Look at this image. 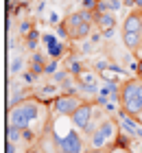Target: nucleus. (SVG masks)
<instances>
[{
	"label": "nucleus",
	"instance_id": "nucleus-2",
	"mask_svg": "<svg viewBox=\"0 0 142 153\" xmlns=\"http://www.w3.org/2000/svg\"><path fill=\"white\" fill-rule=\"evenodd\" d=\"M120 109L138 118L142 114V79H127L120 88Z\"/></svg>",
	"mask_w": 142,
	"mask_h": 153
},
{
	"label": "nucleus",
	"instance_id": "nucleus-14",
	"mask_svg": "<svg viewBox=\"0 0 142 153\" xmlns=\"http://www.w3.org/2000/svg\"><path fill=\"white\" fill-rule=\"evenodd\" d=\"M42 37H44V35H42L37 29H33V31L26 35V48H28V51H33V53H37V44L42 42Z\"/></svg>",
	"mask_w": 142,
	"mask_h": 153
},
{
	"label": "nucleus",
	"instance_id": "nucleus-6",
	"mask_svg": "<svg viewBox=\"0 0 142 153\" xmlns=\"http://www.w3.org/2000/svg\"><path fill=\"white\" fill-rule=\"evenodd\" d=\"M83 103L85 101L81 99V96H77V94H59L51 105H53V112L57 116H72Z\"/></svg>",
	"mask_w": 142,
	"mask_h": 153
},
{
	"label": "nucleus",
	"instance_id": "nucleus-19",
	"mask_svg": "<svg viewBox=\"0 0 142 153\" xmlns=\"http://www.w3.org/2000/svg\"><path fill=\"white\" fill-rule=\"evenodd\" d=\"M26 99H28V96H26V92H24V90H13V94L9 96V101H7V105H9V109H11V107L20 105V103H24Z\"/></svg>",
	"mask_w": 142,
	"mask_h": 153
},
{
	"label": "nucleus",
	"instance_id": "nucleus-17",
	"mask_svg": "<svg viewBox=\"0 0 142 153\" xmlns=\"http://www.w3.org/2000/svg\"><path fill=\"white\" fill-rule=\"evenodd\" d=\"M66 70L72 74V76H77V79H79V74L83 72V64H81V61H77V57H68V61H66Z\"/></svg>",
	"mask_w": 142,
	"mask_h": 153
},
{
	"label": "nucleus",
	"instance_id": "nucleus-13",
	"mask_svg": "<svg viewBox=\"0 0 142 153\" xmlns=\"http://www.w3.org/2000/svg\"><path fill=\"white\" fill-rule=\"evenodd\" d=\"M123 42H125V46L129 48V51L136 53L140 44H142V33H123Z\"/></svg>",
	"mask_w": 142,
	"mask_h": 153
},
{
	"label": "nucleus",
	"instance_id": "nucleus-10",
	"mask_svg": "<svg viewBox=\"0 0 142 153\" xmlns=\"http://www.w3.org/2000/svg\"><path fill=\"white\" fill-rule=\"evenodd\" d=\"M123 33H142V13L133 11L127 16L125 24H123Z\"/></svg>",
	"mask_w": 142,
	"mask_h": 153
},
{
	"label": "nucleus",
	"instance_id": "nucleus-15",
	"mask_svg": "<svg viewBox=\"0 0 142 153\" xmlns=\"http://www.w3.org/2000/svg\"><path fill=\"white\" fill-rule=\"evenodd\" d=\"M24 64H26V59L22 55H16V57L11 59V64H9V74H22L24 72Z\"/></svg>",
	"mask_w": 142,
	"mask_h": 153
},
{
	"label": "nucleus",
	"instance_id": "nucleus-20",
	"mask_svg": "<svg viewBox=\"0 0 142 153\" xmlns=\"http://www.w3.org/2000/svg\"><path fill=\"white\" fill-rule=\"evenodd\" d=\"M20 76H22V83H26V85H33V83H35V76H37V74H35L33 70H28V68H26V70H24L22 74H20Z\"/></svg>",
	"mask_w": 142,
	"mask_h": 153
},
{
	"label": "nucleus",
	"instance_id": "nucleus-28",
	"mask_svg": "<svg viewBox=\"0 0 142 153\" xmlns=\"http://www.w3.org/2000/svg\"><path fill=\"white\" fill-rule=\"evenodd\" d=\"M136 57H138V59H142V44H140V48L136 51Z\"/></svg>",
	"mask_w": 142,
	"mask_h": 153
},
{
	"label": "nucleus",
	"instance_id": "nucleus-7",
	"mask_svg": "<svg viewBox=\"0 0 142 153\" xmlns=\"http://www.w3.org/2000/svg\"><path fill=\"white\" fill-rule=\"evenodd\" d=\"M94 107H96L94 103H88V101H85L83 105L77 109L72 116H70V120H72V125H74L77 129L85 131L92 123H94Z\"/></svg>",
	"mask_w": 142,
	"mask_h": 153
},
{
	"label": "nucleus",
	"instance_id": "nucleus-27",
	"mask_svg": "<svg viewBox=\"0 0 142 153\" xmlns=\"http://www.w3.org/2000/svg\"><path fill=\"white\" fill-rule=\"evenodd\" d=\"M133 7H136V9L142 13V0H136V2H133Z\"/></svg>",
	"mask_w": 142,
	"mask_h": 153
},
{
	"label": "nucleus",
	"instance_id": "nucleus-3",
	"mask_svg": "<svg viewBox=\"0 0 142 153\" xmlns=\"http://www.w3.org/2000/svg\"><path fill=\"white\" fill-rule=\"evenodd\" d=\"M53 140L57 153H85V142L81 134L77 131V127L72 125L66 134H59V131H53Z\"/></svg>",
	"mask_w": 142,
	"mask_h": 153
},
{
	"label": "nucleus",
	"instance_id": "nucleus-16",
	"mask_svg": "<svg viewBox=\"0 0 142 153\" xmlns=\"http://www.w3.org/2000/svg\"><path fill=\"white\" fill-rule=\"evenodd\" d=\"M20 140H24V131L20 129V127H16V125H9L7 127V142H20Z\"/></svg>",
	"mask_w": 142,
	"mask_h": 153
},
{
	"label": "nucleus",
	"instance_id": "nucleus-18",
	"mask_svg": "<svg viewBox=\"0 0 142 153\" xmlns=\"http://www.w3.org/2000/svg\"><path fill=\"white\" fill-rule=\"evenodd\" d=\"M79 83H83V85H98V74L92 72V70H83L79 74V79H77Z\"/></svg>",
	"mask_w": 142,
	"mask_h": 153
},
{
	"label": "nucleus",
	"instance_id": "nucleus-12",
	"mask_svg": "<svg viewBox=\"0 0 142 153\" xmlns=\"http://www.w3.org/2000/svg\"><path fill=\"white\" fill-rule=\"evenodd\" d=\"M46 61L48 59H44V55L42 53H33V57L28 59V70H33L35 74H44V70H46Z\"/></svg>",
	"mask_w": 142,
	"mask_h": 153
},
{
	"label": "nucleus",
	"instance_id": "nucleus-22",
	"mask_svg": "<svg viewBox=\"0 0 142 153\" xmlns=\"http://www.w3.org/2000/svg\"><path fill=\"white\" fill-rule=\"evenodd\" d=\"M33 29H35V26H33V22H28V20L20 22V35H22V37H26V35H28V33H31Z\"/></svg>",
	"mask_w": 142,
	"mask_h": 153
},
{
	"label": "nucleus",
	"instance_id": "nucleus-21",
	"mask_svg": "<svg viewBox=\"0 0 142 153\" xmlns=\"http://www.w3.org/2000/svg\"><path fill=\"white\" fill-rule=\"evenodd\" d=\"M57 68H59V59H48V61H46V70H44V74H55Z\"/></svg>",
	"mask_w": 142,
	"mask_h": 153
},
{
	"label": "nucleus",
	"instance_id": "nucleus-5",
	"mask_svg": "<svg viewBox=\"0 0 142 153\" xmlns=\"http://www.w3.org/2000/svg\"><path fill=\"white\" fill-rule=\"evenodd\" d=\"M61 24L66 26L70 39H83V37L92 35V31H94V22H85V20L81 18V11L70 13Z\"/></svg>",
	"mask_w": 142,
	"mask_h": 153
},
{
	"label": "nucleus",
	"instance_id": "nucleus-9",
	"mask_svg": "<svg viewBox=\"0 0 142 153\" xmlns=\"http://www.w3.org/2000/svg\"><path fill=\"white\" fill-rule=\"evenodd\" d=\"M116 116H118V125H120V129L125 131V134H129L131 138H138V129H140V125L136 123V118L133 116H129L127 112H116Z\"/></svg>",
	"mask_w": 142,
	"mask_h": 153
},
{
	"label": "nucleus",
	"instance_id": "nucleus-11",
	"mask_svg": "<svg viewBox=\"0 0 142 153\" xmlns=\"http://www.w3.org/2000/svg\"><path fill=\"white\" fill-rule=\"evenodd\" d=\"M96 29L107 33L116 29V13H96Z\"/></svg>",
	"mask_w": 142,
	"mask_h": 153
},
{
	"label": "nucleus",
	"instance_id": "nucleus-24",
	"mask_svg": "<svg viewBox=\"0 0 142 153\" xmlns=\"http://www.w3.org/2000/svg\"><path fill=\"white\" fill-rule=\"evenodd\" d=\"M4 153H18V144H16V142H7Z\"/></svg>",
	"mask_w": 142,
	"mask_h": 153
},
{
	"label": "nucleus",
	"instance_id": "nucleus-25",
	"mask_svg": "<svg viewBox=\"0 0 142 153\" xmlns=\"http://www.w3.org/2000/svg\"><path fill=\"white\" fill-rule=\"evenodd\" d=\"M81 51H83V53H90V51H92V44H90V42H85V44L81 46Z\"/></svg>",
	"mask_w": 142,
	"mask_h": 153
},
{
	"label": "nucleus",
	"instance_id": "nucleus-26",
	"mask_svg": "<svg viewBox=\"0 0 142 153\" xmlns=\"http://www.w3.org/2000/svg\"><path fill=\"white\" fill-rule=\"evenodd\" d=\"M112 153H129V149H120V147H114Z\"/></svg>",
	"mask_w": 142,
	"mask_h": 153
},
{
	"label": "nucleus",
	"instance_id": "nucleus-29",
	"mask_svg": "<svg viewBox=\"0 0 142 153\" xmlns=\"http://www.w3.org/2000/svg\"><path fill=\"white\" fill-rule=\"evenodd\" d=\"M77 2H79V4H81V0H77Z\"/></svg>",
	"mask_w": 142,
	"mask_h": 153
},
{
	"label": "nucleus",
	"instance_id": "nucleus-4",
	"mask_svg": "<svg viewBox=\"0 0 142 153\" xmlns=\"http://www.w3.org/2000/svg\"><path fill=\"white\" fill-rule=\"evenodd\" d=\"M120 134V125L114 118H105V120L98 125V129L90 136V147L92 149H105L107 144H112L116 140V136Z\"/></svg>",
	"mask_w": 142,
	"mask_h": 153
},
{
	"label": "nucleus",
	"instance_id": "nucleus-1",
	"mask_svg": "<svg viewBox=\"0 0 142 153\" xmlns=\"http://www.w3.org/2000/svg\"><path fill=\"white\" fill-rule=\"evenodd\" d=\"M42 116H46V105L35 96H28L24 103L9 109V125H16L20 129H35L42 127Z\"/></svg>",
	"mask_w": 142,
	"mask_h": 153
},
{
	"label": "nucleus",
	"instance_id": "nucleus-23",
	"mask_svg": "<svg viewBox=\"0 0 142 153\" xmlns=\"http://www.w3.org/2000/svg\"><path fill=\"white\" fill-rule=\"evenodd\" d=\"M81 9H85V11H96L98 9V0H81Z\"/></svg>",
	"mask_w": 142,
	"mask_h": 153
},
{
	"label": "nucleus",
	"instance_id": "nucleus-30",
	"mask_svg": "<svg viewBox=\"0 0 142 153\" xmlns=\"http://www.w3.org/2000/svg\"><path fill=\"white\" fill-rule=\"evenodd\" d=\"M85 153H92V151H85Z\"/></svg>",
	"mask_w": 142,
	"mask_h": 153
},
{
	"label": "nucleus",
	"instance_id": "nucleus-8",
	"mask_svg": "<svg viewBox=\"0 0 142 153\" xmlns=\"http://www.w3.org/2000/svg\"><path fill=\"white\" fill-rule=\"evenodd\" d=\"M42 42H44V48H46L48 59H59L61 55L66 53V46H63V44H61V42L57 39L55 35H51V33H44Z\"/></svg>",
	"mask_w": 142,
	"mask_h": 153
}]
</instances>
